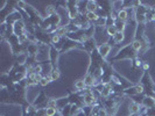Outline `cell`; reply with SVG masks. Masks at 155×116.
Returning <instances> with one entry per match:
<instances>
[{"label":"cell","mask_w":155,"mask_h":116,"mask_svg":"<svg viewBox=\"0 0 155 116\" xmlns=\"http://www.w3.org/2000/svg\"><path fill=\"white\" fill-rule=\"evenodd\" d=\"M138 52L133 49V46L131 45V43L130 44H126L124 45L123 48H120L118 51H117V54L111 58V61L110 63L112 62H118V61H124V59H134L135 57H138Z\"/></svg>","instance_id":"6da1fadb"},{"label":"cell","mask_w":155,"mask_h":116,"mask_svg":"<svg viewBox=\"0 0 155 116\" xmlns=\"http://www.w3.org/2000/svg\"><path fill=\"white\" fill-rule=\"evenodd\" d=\"M60 23H61V15L58 13H56L51 16H46L41 23L40 28L43 29L45 31H48L49 34H53L60 27Z\"/></svg>","instance_id":"7a4b0ae2"},{"label":"cell","mask_w":155,"mask_h":116,"mask_svg":"<svg viewBox=\"0 0 155 116\" xmlns=\"http://www.w3.org/2000/svg\"><path fill=\"white\" fill-rule=\"evenodd\" d=\"M49 99L48 95L46 94L45 91H40L38 93V95L34 98V100L31 102V105L34 107L35 109H46L48 107V102H49Z\"/></svg>","instance_id":"3957f363"},{"label":"cell","mask_w":155,"mask_h":116,"mask_svg":"<svg viewBox=\"0 0 155 116\" xmlns=\"http://www.w3.org/2000/svg\"><path fill=\"white\" fill-rule=\"evenodd\" d=\"M38 43H42V44H47V45H51V34H49L48 31H45L41 28H35V33H34Z\"/></svg>","instance_id":"277c9868"},{"label":"cell","mask_w":155,"mask_h":116,"mask_svg":"<svg viewBox=\"0 0 155 116\" xmlns=\"http://www.w3.org/2000/svg\"><path fill=\"white\" fill-rule=\"evenodd\" d=\"M125 96H139V95H145V88L141 84H135V85L131 86L128 88L124 89Z\"/></svg>","instance_id":"5b68a950"},{"label":"cell","mask_w":155,"mask_h":116,"mask_svg":"<svg viewBox=\"0 0 155 116\" xmlns=\"http://www.w3.org/2000/svg\"><path fill=\"white\" fill-rule=\"evenodd\" d=\"M97 46H98V43H97L96 39L92 37V39H86L83 44H79V49L82 51H85L86 54H92L93 51L97 49Z\"/></svg>","instance_id":"8992f818"},{"label":"cell","mask_w":155,"mask_h":116,"mask_svg":"<svg viewBox=\"0 0 155 116\" xmlns=\"http://www.w3.org/2000/svg\"><path fill=\"white\" fill-rule=\"evenodd\" d=\"M74 49H79V43L75 42V41H72V39L64 37V39H63L62 49H61L60 54L62 55V54H64V52H69V51L74 50Z\"/></svg>","instance_id":"52a82bcc"},{"label":"cell","mask_w":155,"mask_h":116,"mask_svg":"<svg viewBox=\"0 0 155 116\" xmlns=\"http://www.w3.org/2000/svg\"><path fill=\"white\" fill-rule=\"evenodd\" d=\"M60 51L55 48V46L50 45V51H49V62L53 69H57L58 67V59H60Z\"/></svg>","instance_id":"ba28073f"},{"label":"cell","mask_w":155,"mask_h":116,"mask_svg":"<svg viewBox=\"0 0 155 116\" xmlns=\"http://www.w3.org/2000/svg\"><path fill=\"white\" fill-rule=\"evenodd\" d=\"M142 106H141V102H138L135 100H130L128 103V116H137L141 114L142 111Z\"/></svg>","instance_id":"9c48e42d"},{"label":"cell","mask_w":155,"mask_h":116,"mask_svg":"<svg viewBox=\"0 0 155 116\" xmlns=\"http://www.w3.org/2000/svg\"><path fill=\"white\" fill-rule=\"evenodd\" d=\"M13 34L16 35L18 37L27 34V26H26L23 20H20V21H18L13 24Z\"/></svg>","instance_id":"30bf717a"},{"label":"cell","mask_w":155,"mask_h":116,"mask_svg":"<svg viewBox=\"0 0 155 116\" xmlns=\"http://www.w3.org/2000/svg\"><path fill=\"white\" fill-rule=\"evenodd\" d=\"M97 50H98V52L101 54V57H103L104 59H106V58L109 57L111 50H112V45L110 44L109 42L99 43V44H98V48H97Z\"/></svg>","instance_id":"8fae6325"},{"label":"cell","mask_w":155,"mask_h":116,"mask_svg":"<svg viewBox=\"0 0 155 116\" xmlns=\"http://www.w3.org/2000/svg\"><path fill=\"white\" fill-rule=\"evenodd\" d=\"M141 106L142 108H155V98L150 95H143L141 100Z\"/></svg>","instance_id":"7c38bea8"},{"label":"cell","mask_w":155,"mask_h":116,"mask_svg":"<svg viewBox=\"0 0 155 116\" xmlns=\"http://www.w3.org/2000/svg\"><path fill=\"white\" fill-rule=\"evenodd\" d=\"M83 80L85 83L86 88H94L97 86V84H98V80L94 78V76L93 74H89V73H85Z\"/></svg>","instance_id":"4fadbf2b"},{"label":"cell","mask_w":155,"mask_h":116,"mask_svg":"<svg viewBox=\"0 0 155 116\" xmlns=\"http://www.w3.org/2000/svg\"><path fill=\"white\" fill-rule=\"evenodd\" d=\"M39 54V44L38 43H28L27 44V56L36 58Z\"/></svg>","instance_id":"5bb4252c"},{"label":"cell","mask_w":155,"mask_h":116,"mask_svg":"<svg viewBox=\"0 0 155 116\" xmlns=\"http://www.w3.org/2000/svg\"><path fill=\"white\" fill-rule=\"evenodd\" d=\"M99 9V4L98 1H93V0H89L86 2V11L87 12H93V13H97Z\"/></svg>","instance_id":"9a60e30c"},{"label":"cell","mask_w":155,"mask_h":116,"mask_svg":"<svg viewBox=\"0 0 155 116\" xmlns=\"http://www.w3.org/2000/svg\"><path fill=\"white\" fill-rule=\"evenodd\" d=\"M53 34H56V35H58L60 37L64 39V37H67V36H68V34H69V29H68V27H67V26H60V27H58V28H57Z\"/></svg>","instance_id":"2e32d148"},{"label":"cell","mask_w":155,"mask_h":116,"mask_svg":"<svg viewBox=\"0 0 155 116\" xmlns=\"http://www.w3.org/2000/svg\"><path fill=\"white\" fill-rule=\"evenodd\" d=\"M74 87H75L76 92H83V91H85L86 86H85L84 80H83V78H82V79H77V80H75V83H74Z\"/></svg>","instance_id":"e0dca14e"},{"label":"cell","mask_w":155,"mask_h":116,"mask_svg":"<svg viewBox=\"0 0 155 116\" xmlns=\"http://www.w3.org/2000/svg\"><path fill=\"white\" fill-rule=\"evenodd\" d=\"M128 9H124V8H121V9H119L118 12H117V19H119V20H121V21H124V22H127V20H128Z\"/></svg>","instance_id":"ac0fdd59"},{"label":"cell","mask_w":155,"mask_h":116,"mask_svg":"<svg viewBox=\"0 0 155 116\" xmlns=\"http://www.w3.org/2000/svg\"><path fill=\"white\" fill-rule=\"evenodd\" d=\"M131 45L133 46V49L139 54L140 51H141V49H142V41L139 39H132V42H131Z\"/></svg>","instance_id":"d6986e66"},{"label":"cell","mask_w":155,"mask_h":116,"mask_svg":"<svg viewBox=\"0 0 155 116\" xmlns=\"http://www.w3.org/2000/svg\"><path fill=\"white\" fill-rule=\"evenodd\" d=\"M114 27L117 28L118 33H124L125 29H126V22L119 20V19H117L116 21H114Z\"/></svg>","instance_id":"ffe728a7"},{"label":"cell","mask_w":155,"mask_h":116,"mask_svg":"<svg viewBox=\"0 0 155 116\" xmlns=\"http://www.w3.org/2000/svg\"><path fill=\"white\" fill-rule=\"evenodd\" d=\"M142 61L140 59L139 57H135L134 59L131 61V66H132V70H140L142 67Z\"/></svg>","instance_id":"44dd1931"},{"label":"cell","mask_w":155,"mask_h":116,"mask_svg":"<svg viewBox=\"0 0 155 116\" xmlns=\"http://www.w3.org/2000/svg\"><path fill=\"white\" fill-rule=\"evenodd\" d=\"M86 19H87V21L91 23V24H93V23L97 21V19L99 17V15H98V13H93V12H86Z\"/></svg>","instance_id":"7402d4cb"},{"label":"cell","mask_w":155,"mask_h":116,"mask_svg":"<svg viewBox=\"0 0 155 116\" xmlns=\"http://www.w3.org/2000/svg\"><path fill=\"white\" fill-rule=\"evenodd\" d=\"M49 76H50V78H51L53 81H56V80H58L60 77H61V71H60L58 67H57V69H53L51 71H50Z\"/></svg>","instance_id":"603a6c76"},{"label":"cell","mask_w":155,"mask_h":116,"mask_svg":"<svg viewBox=\"0 0 155 116\" xmlns=\"http://www.w3.org/2000/svg\"><path fill=\"white\" fill-rule=\"evenodd\" d=\"M134 21L137 24H146V15H141V14H134Z\"/></svg>","instance_id":"cb8c5ba5"},{"label":"cell","mask_w":155,"mask_h":116,"mask_svg":"<svg viewBox=\"0 0 155 116\" xmlns=\"http://www.w3.org/2000/svg\"><path fill=\"white\" fill-rule=\"evenodd\" d=\"M56 9H57V7L55 5H48L46 7V16H51L54 15V14H56L57 13Z\"/></svg>","instance_id":"d4e9b609"},{"label":"cell","mask_w":155,"mask_h":116,"mask_svg":"<svg viewBox=\"0 0 155 116\" xmlns=\"http://www.w3.org/2000/svg\"><path fill=\"white\" fill-rule=\"evenodd\" d=\"M124 39H125L124 33H118L116 36H114L113 39H112V42H113L114 44H120V43L124 41Z\"/></svg>","instance_id":"484cf974"},{"label":"cell","mask_w":155,"mask_h":116,"mask_svg":"<svg viewBox=\"0 0 155 116\" xmlns=\"http://www.w3.org/2000/svg\"><path fill=\"white\" fill-rule=\"evenodd\" d=\"M105 31H106V34H107V36H109L110 39H113L117 34H118V30H117V28L114 27V26L106 28V29H105Z\"/></svg>","instance_id":"4316f807"},{"label":"cell","mask_w":155,"mask_h":116,"mask_svg":"<svg viewBox=\"0 0 155 116\" xmlns=\"http://www.w3.org/2000/svg\"><path fill=\"white\" fill-rule=\"evenodd\" d=\"M51 81H53V80H51V78H50L49 74H48V76H43L42 79H41V81H40V85L42 86V87H46V86L49 85Z\"/></svg>","instance_id":"83f0119b"},{"label":"cell","mask_w":155,"mask_h":116,"mask_svg":"<svg viewBox=\"0 0 155 116\" xmlns=\"http://www.w3.org/2000/svg\"><path fill=\"white\" fill-rule=\"evenodd\" d=\"M70 109H71V103L67 105L63 109H61L60 111L62 113V116H70Z\"/></svg>","instance_id":"f1b7e54d"},{"label":"cell","mask_w":155,"mask_h":116,"mask_svg":"<svg viewBox=\"0 0 155 116\" xmlns=\"http://www.w3.org/2000/svg\"><path fill=\"white\" fill-rule=\"evenodd\" d=\"M48 107L57 109V98H50L49 102H48Z\"/></svg>","instance_id":"f546056e"},{"label":"cell","mask_w":155,"mask_h":116,"mask_svg":"<svg viewBox=\"0 0 155 116\" xmlns=\"http://www.w3.org/2000/svg\"><path fill=\"white\" fill-rule=\"evenodd\" d=\"M58 111V109L56 108H50V107H47L46 108V115L47 116H54L56 113Z\"/></svg>","instance_id":"4dcf8cb0"},{"label":"cell","mask_w":155,"mask_h":116,"mask_svg":"<svg viewBox=\"0 0 155 116\" xmlns=\"http://www.w3.org/2000/svg\"><path fill=\"white\" fill-rule=\"evenodd\" d=\"M141 69H142L143 72H147L148 70H149V64H148L147 62H143L142 63V67H141Z\"/></svg>","instance_id":"1f68e13d"},{"label":"cell","mask_w":155,"mask_h":116,"mask_svg":"<svg viewBox=\"0 0 155 116\" xmlns=\"http://www.w3.org/2000/svg\"><path fill=\"white\" fill-rule=\"evenodd\" d=\"M21 116H29L28 115V111H27V106L21 108Z\"/></svg>","instance_id":"d6a6232c"},{"label":"cell","mask_w":155,"mask_h":116,"mask_svg":"<svg viewBox=\"0 0 155 116\" xmlns=\"http://www.w3.org/2000/svg\"><path fill=\"white\" fill-rule=\"evenodd\" d=\"M152 12H153V13H155V7H152Z\"/></svg>","instance_id":"836d02e7"},{"label":"cell","mask_w":155,"mask_h":116,"mask_svg":"<svg viewBox=\"0 0 155 116\" xmlns=\"http://www.w3.org/2000/svg\"><path fill=\"white\" fill-rule=\"evenodd\" d=\"M137 116H145V115H142V114H139V115H137Z\"/></svg>","instance_id":"e575fe53"},{"label":"cell","mask_w":155,"mask_h":116,"mask_svg":"<svg viewBox=\"0 0 155 116\" xmlns=\"http://www.w3.org/2000/svg\"><path fill=\"white\" fill-rule=\"evenodd\" d=\"M2 116H6V115H2Z\"/></svg>","instance_id":"d590c367"}]
</instances>
